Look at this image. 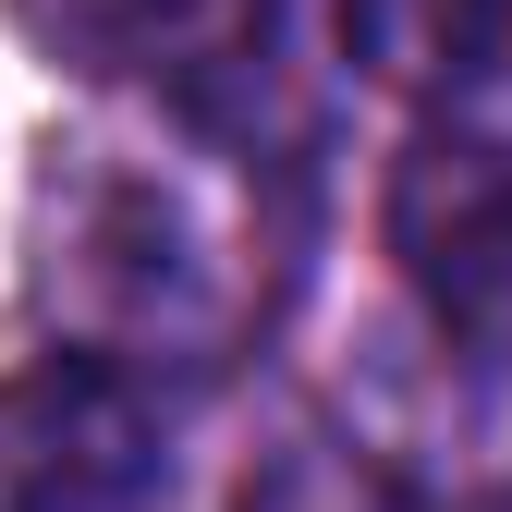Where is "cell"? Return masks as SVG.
Masks as SVG:
<instances>
[{"label":"cell","instance_id":"obj_1","mask_svg":"<svg viewBox=\"0 0 512 512\" xmlns=\"http://www.w3.org/2000/svg\"><path fill=\"white\" fill-rule=\"evenodd\" d=\"M171 415L122 354H37L0 378V512H135Z\"/></svg>","mask_w":512,"mask_h":512},{"label":"cell","instance_id":"obj_4","mask_svg":"<svg viewBox=\"0 0 512 512\" xmlns=\"http://www.w3.org/2000/svg\"><path fill=\"white\" fill-rule=\"evenodd\" d=\"M25 25L86 61V74H135V61H171L220 25V0H25Z\"/></svg>","mask_w":512,"mask_h":512},{"label":"cell","instance_id":"obj_2","mask_svg":"<svg viewBox=\"0 0 512 512\" xmlns=\"http://www.w3.org/2000/svg\"><path fill=\"white\" fill-rule=\"evenodd\" d=\"M391 256L464 354L512 366V147L427 135L391 171Z\"/></svg>","mask_w":512,"mask_h":512},{"label":"cell","instance_id":"obj_3","mask_svg":"<svg viewBox=\"0 0 512 512\" xmlns=\"http://www.w3.org/2000/svg\"><path fill=\"white\" fill-rule=\"evenodd\" d=\"M342 25L391 86H476L512 49V0H342Z\"/></svg>","mask_w":512,"mask_h":512}]
</instances>
